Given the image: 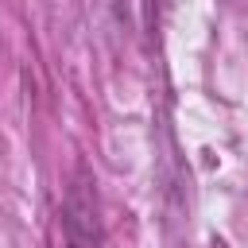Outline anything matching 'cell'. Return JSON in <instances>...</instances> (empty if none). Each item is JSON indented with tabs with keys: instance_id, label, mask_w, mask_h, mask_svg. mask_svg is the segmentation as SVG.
<instances>
[{
	"instance_id": "6da1fadb",
	"label": "cell",
	"mask_w": 248,
	"mask_h": 248,
	"mask_svg": "<svg viewBox=\"0 0 248 248\" xmlns=\"http://www.w3.org/2000/svg\"><path fill=\"white\" fill-rule=\"evenodd\" d=\"M62 229H66V248H97L101 244V221H97V190L85 170L66 190L62 202Z\"/></svg>"
}]
</instances>
